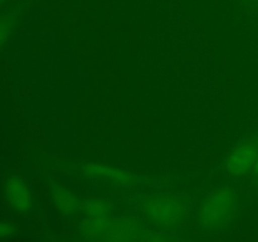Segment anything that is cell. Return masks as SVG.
Segmentation results:
<instances>
[{
  "instance_id": "8",
  "label": "cell",
  "mask_w": 258,
  "mask_h": 242,
  "mask_svg": "<svg viewBox=\"0 0 258 242\" xmlns=\"http://www.w3.org/2000/svg\"><path fill=\"white\" fill-rule=\"evenodd\" d=\"M13 27H14V15L9 13L0 15V49L9 38Z\"/></svg>"
},
{
  "instance_id": "5",
  "label": "cell",
  "mask_w": 258,
  "mask_h": 242,
  "mask_svg": "<svg viewBox=\"0 0 258 242\" xmlns=\"http://www.w3.org/2000/svg\"><path fill=\"white\" fill-rule=\"evenodd\" d=\"M4 196L8 203L18 212H27L32 207V194L27 184L18 176H10L4 183Z\"/></svg>"
},
{
  "instance_id": "7",
  "label": "cell",
  "mask_w": 258,
  "mask_h": 242,
  "mask_svg": "<svg viewBox=\"0 0 258 242\" xmlns=\"http://www.w3.org/2000/svg\"><path fill=\"white\" fill-rule=\"evenodd\" d=\"M54 203L57 208L64 213H75L81 207L80 199L72 192L62 187H57L54 189Z\"/></svg>"
},
{
  "instance_id": "9",
  "label": "cell",
  "mask_w": 258,
  "mask_h": 242,
  "mask_svg": "<svg viewBox=\"0 0 258 242\" xmlns=\"http://www.w3.org/2000/svg\"><path fill=\"white\" fill-rule=\"evenodd\" d=\"M15 233V229L12 224L5 221H0V239H5L12 237Z\"/></svg>"
},
{
  "instance_id": "3",
  "label": "cell",
  "mask_w": 258,
  "mask_h": 242,
  "mask_svg": "<svg viewBox=\"0 0 258 242\" xmlns=\"http://www.w3.org/2000/svg\"><path fill=\"white\" fill-rule=\"evenodd\" d=\"M144 217L151 226L163 231H170L184 223L186 206L183 199L174 193H160L148 197L141 203Z\"/></svg>"
},
{
  "instance_id": "2",
  "label": "cell",
  "mask_w": 258,
  "mask_h": 242,
  "mask_svg": "<svg viewBox=\"0 0 258 242\" xmlns=\"http://www.w3.org/2000/svg\"><path fill=\"white\" fill-rule=\"evenodd\" d=\"M233 189L221 187L202 198L198 206V223L206 232H217L229 223L236 212Z\"/></svg>"
},
{
  "instance_id": "6",
  "label": "cell",
  "mask_w": 258,
  "mask_h": 242,
  "mask_svg": "<svg viewBox=\"0 0 258 242\" xmlns=\"http://www.w3.org/2000/svg\"><path fill=\"white\" fill-rule=\"evenodd\" d=\"M82 173L87 176H100V178H108L118 184H130L134 180V176L125 171L110 168V166L100 165V164L91 163L86 164L82 169Z\"/></svg>"
},
{
  "instance_id": "4",
  "label": "cell",
  "mask_w": 258,
  "mask_h": 242,
  "mask_svg": "<svg viewBox=\"0 0 258 242\" xmlns=\"http://www.w3.org/2000/svg\"><path fill=\"white\" fill-rule=\"evenodd\" d=\"M258 159V133L241 141L232 149L226 159V173L232 178L248 175Z\"/></svg>"
},
{
  "instance_id": "1",
  "label": "cell",
  "mask_w": 258,
  "mask_h": 242,
  "mask_svg": "<svg viewBox=\"0 0 258 242\" xmlns=\"http://www.w3.org/2000/svg\"><path fill=\"white\" fill-rule=\"evenodd\" d=\"M82 231L87 237L105 241H130V239H165L155 236L144 224L133 219H117L111 212L87 214L82 223Z\"/></svg>"
},
{
  "instance_id": "11",
  "label": "cell",
  "mask_w": 258,
  "mask_h": 242,
  "mask_svg": "<svg viewBox=\"0 0 258 242\" xmlns=\"http://www.w3.org/2000/svg\"><path fill=\"white\" fill-rule=\"evenodd\" d=\"M5 2H7V0H0V5H3V4H4Z\"/></svg>"
},
{
  "instance_id": "10",
  "label": "cell",
  "mask_w": 258,
  "mask_h": 242,
  "mask_svg": "<svg viewBox=\"0 0 258 242\" xmlns=\"http://www.w3.org/2000/svg\"><path fill=\"white\" fill-rule=\"evenodd\" d=\"M248 175L252 180H254L256 183H258V159L256 160V163L253 164V166L251 168V170H249Z\"/></svg>"
}]
</instances>
